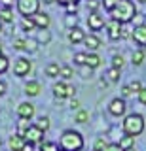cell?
Wrapping results in <instances>:
<instances>
[{
    "label": "cell",
    "instance_id": "cell-53",
    "mask_svg": "<svg viewBox=\"0 0 146 151\" xmlns=\"http://www.w3.org/2000/svg\"><path fill=\"white\" fill-rule=\"evenodd\" d=\"M2 25H4V23H2V21H0V30H2Z\"/></svg>",
    "mask_w": 146,
    "mask_h": 151
},
{
    "label": "cell",
    "instance_id": "cell-27",
    "mask_svg": "<svg viewBox=\"0 0 146 151\" xmlns=\"http://www.w3.org/2000/svg\"><path fill=\"white\" fill-rule=\"evenodd\" d=\"M106 78L110 79L112 83H114V81H118V79H120V68H114V66H112V68L106 72Z\"/></svg>",
    "mask_w": 146,
    "mask_h": 151
},
{
    "label": "cell",
    "instance_id": "cell-26",
    "mask_svg": "<svg viewBox=\"0 0 146 151\" xmlns=\"http://www.w3.org/2000/svg\"><path fill=\"white\" fill-rule=\"evenodd\" d=\"M49 40H51V34L48 30H42V32L36 34V42H38V44H48Z\"/></svg>",
    "mask_w": 146,
    "mask_h": 151
},
{
    "label": "cell",
    "instance_id": "cell-24",
    "mask_svg": "<svg viewBox=\"0 0 146 151\" xmlns=\"http://www.w3.org/2000/svg\"><path fill=\"white\" fill-rule=\"evenodd\" d=\"M131 60H133V64H135V66H140V64L144 63V51H142V49L135 51L133 57H131Z\"/></svg>",
    "mask_w": 146,
    "mask_h": 151
},
{
    "label": "cell",
    "instance_id": "cell-45",
    "mask_svg": "<svg viewBox=\"0 0 146 151\" xmlns=\"http://www.w3.org/2000/svg\"><path fill=\"white\" fill-rule=\"evenodd\" d=\"M139 102H140V104H144V106H146V89H142V91L139 93Z\"/></svg>",
    "mask_w": 146,
    "mask_h": 151
},
{
    "label": "cell",
    "instance_id": "cell-2",
    "mask_svg": "<svg viewBox=\"0 0 146 151\" xmlns=\"http://www.w3.org/2000/svg\"><path fill=\"white\" fill-rule=\"evenodd\" d=\"M61 151H82L84 149V138L76 130H65L59 138Z\"/></svg>",
    "mask_w": 146,
    "mask_h": 151
},
{
    "label": "cell",
    "instance_id": "cell-9",
    "mask_svg": "<svg viewBox=\"0 0 146 151\" xmlns=\"http://www.w3.org/2000/svg\"><path fill=\"white\" fill-rule=\"evenodd\" d=\"M87 27L91 28V30H101L102 27H106V23H105V17L101 15L99 12H91L89 13V17H87Z\"/></svg>",
    "mask_w": 146,
    "mask_h": 151
},
{
    "label": "cell",
    "instance_id": "cell-4",
    "mask_svg": "<svg viewBox=\"0 0 146 151\" xmlns=\"http://www.w3.org/2000/svg\"><path fill=\"white\" fill-rule=\"evenodd\" d=\"M17 12L23 17H34L40 12V0H17Z\"/></svg>",
    "mask_w": 146,
    "mask_h": 151
},
{
    "label": "cell",
    "instance_id": "cell-44",
    "mask_svg": "<svg viewBox=\"0 0 146 151\" xmlns=\"http://www.w3.org/2000/svg\"><path fill=\"white\" fill-rule=\"evenodd\" d=\"M91 72H93V68H89V66H82V76H84V78H89Z\"/></svg>",
    "mask_w": 146,
    "mask_h": 151
},
{
    "label": "cell",
    "instance_id": "cell-28",
    "mask_svg": "<svg viewBox=\"0 0 146 151\" xmlns=\"http://www.w3.org/2000/svg\"><path fill=\"white\" fill-rule=\"evenodd\" d=\"M74 76V70L70 68V66H61V74H59V78H63V79H70Z\"/></svg>",
    "mask_w": 146,
    "mask_h": 151
},
{
    "label": "cell",
    "instance_id": "cell-3",
    "mask_svg": "<svg viewBox=\"0 0 146 151\" xmlns=\"http://www.w3.org/2000/svg\"><path fill=\"white\" fill-rule=\"evenodd\" d=\"M123 132L127 136H139V134H142V130H144V117L140 115V113H129V115H125V119H123Z\"/></svg>",
    "mask_w": 146,
    "mask_h": 151
},
{
    "label": "cell",
    "instance_id": "cell-18",
    "mask_svg": "<svg viewBox=\"0 0 146 151\" xmlns=\"http://www.w3.org/2000/svg\"><path fill=\"white\" fill-rule=\"evenodd\" d=\"M101 57H99L97 53H87V60H86V66H89V68H99V66H101Z\"/></svg>",
    "mask_w": 146,
    "mask_h": 151
},
{
    "label": "cell",
    "instance_id": "cell-1",
    "mask_svg": "<svg viewBox=\"0 0 146 151\" xmlns=\"http://www.w3.org/2000/svg\"><path fill=\"white\" fill-rule=\"evenodd\" d=\"M110 17L120 21L121 25H125V23H131L137 17V8L131 0H120L118 6L110 12Z\"/></svg>",
    "mask_w": 146,
    "mask_h": 151
},
{
    "label": "cell",
    "instance_id": "cell-15",
    "mask_svg": "<svg viewBox=\"0 0 146 151\" xmlns=\"http://www.w3.org/2000/svg\"><path fill=\"white\" fill-rule=\"evenodd\" d=\"M68 42H70V44H80V42H86V32H84L80 27L72 28V30L68 32Z\"/></svg>",
    "mask_w": 146,
    "mask_h": 151
},
{
    "label": "cell",
    "instance_id": "cell-30",
    "mask_svg": "<svg viewBox=\"0 0 146 151\" xmlns=\"http://www.w3.org/2000/svg\"><path fill=\"white\" fill-rule=\"evenodd\" d=\"M13 49H17V51L27 49V40H23V38H15V40H13Z\"/></svg>",
    "mask_w": 146,
    "mask_h": 151
},
{
    "label": "cell",
    "instance_id": "cell-42",
    "mask_svg": "<svg viewBox=\"0 0 146 151\" xmlns=\"http://www.w3.org/2000/svg\"><path fill=\"white\" fill-rule=\"evenodd\" d=\"M36 44H38L36 40H27V49H29V51H36Z\"/></svg>",
    "mask_w": 146,
    "mask_h": 151
},
{
    "label": "cell",
    "instance_id": "cell-48",
    "mask_svg": "<svg viewBox=\"0 0 146 151\" xmlns=\"http://www.w3.org/2000/svg\"><path fill=\"white\" fill-rule=\"evenodd\" d=\"M78 106H80V102L76 100V98H72V102H70V108H74V110H78Z\"/></svg>",
    "mask_w": 146,
    "mask_h": 151
},
{
    "label": "cell",
    "instance_id": "cell-31",
    "mask_svg": "<svg viewBox=\"0 0 146 151\" xmlns=\"http://www.w3.org/2000/svg\"><path fill=\"white\" fill-rule=\"evenodd\" d=\"M36 125H38L40 127V129L42 130H48L49 129V117H46V115H42V117H38V123H36Z\"/></svg>",
    "mask_w": 146,
    "mask_h": 151
},
{
    "label": "cell",
    "instance_id": "cell-40",
    "mask_svg": "<svg viewBox=\"0 0 146 151\" xmlns=\"http://www.w3.org/2000/svg\"><path fill=\"white\" fill-rule=\"evenodd\" d=\"M105 151H125V149H123V147H121V145H120V144H108Z\"/></svg>",
    "mask_w": 146,
    "mask_h": 151
},
{
    "label": "cell",
    "instance_id": "cell-13",
    "mask_svg": "<svg viewBox=\"0 0 146 151\" xmlns=\"http://www.w3.org/2000/svg\"><path fill=\"white\" fill-rule=\"evenodd\" d=\"M135 40L137 45L140 47H146V25H140V27H135L133 28V36H131Z\"/></svg>",
    "mask_w": 146,
    "mask_h": 151
},
{
    "label": "cell",
    "instance_id": "cell-47",
    "mask_svg": "<svg viewBox=\"0 0 146 151\" xmlns=\"http://www.w3.org/2000/svg\"><path fill=\"white\" fill-rule=\"evenodd\" d=\"M129 36H133V30H127V28H123V30H121V38H129Z\"/></svg>",
    "mask_w": 146,
    "mask_h": 151
},
{
    "label": "cell",
    "instance_id": "cell-34",
    "mask_svg": "<svg viewBox=\"0 0 146 151\" xmlns=\"http://www.w3.org/2000/svg\"><path fill=\"white\" fill-rule=\"evenodd\" d=\"M89 119V113L86 110H78L76 111V123H86Z\"/></svg>",
    "mask_w": 146,
    "mask_h": 151
},
{
    "label": "cell",
    "instance_id": "cell-22",
    "mask_svg": "<svg viewBox=\"0 0 146 151\" xmlns=\"http://www.w3.org/2000/svg\"><path fill=\"white\" fill-rule=\"evenodd\" d=\"M29 121L31 119H21V117H19V123H17V134H19V136H25V132L31 129Z\"/></svg>",
    "mask_w": 146,
    "mask_h": 151
},
{
    "label": "cell",
    "instance_id": "cell-36",
    "mask_svg": "<svg viewBox=\"0 0 146 151\" xmlns=\"http://www.w3.org/2000/svg\"><path fill=\"white\" fill-rule=\"evenodd\" d=\"M118 2H120V0H102V6H105V9H106L108 13H110L112 9L118 6Z\"/></svg>",
    "mask_w": 146,
    "mask_h": 151
},
{
    "label": "cell",
    "instance_id": "cell-7",
    "mask_svg": "<svg viewBox=\"0 0 146 151\" xmlns=\"http://www.w3.org/2000/svg\"><path fill=\"white\" fill-rule=\"evenodd\" d=\"M106 30H108V38L110 40H120L121 38V30H123V25H121L120 21H116V19H110V21H106Z\"/></svg>",
    "mask_w": 146,
    "mask_h": 151
},
{
    "label": "cell",
    "instance_id": "cell-50",
    "mask_svg": "<svg viewBox=\"0 0 146 151\" xmlns=\"http://www.w3.org/2000/svg\"><path fill=\"white\" fill-rule=\"evenodd\" d=\"M12 4H13V0H4V8H12Z\"/></svg>",
    "mask_w": 146,
    "mask_h": 151
},
{
    "label": "cell",
    "instance_id": "cell-20",
    "mask_svg": "<svg viewBox=\"0 0 146 151\" xmlns=\"http://www.w3.org/2000/svg\"><path fill=\"white\" fill-rule=\"evenodd\" d=\"M0 21H2V23H13L12 8H2V9H0Z\"/></svg>",
    "mask_w": 146,
    "mask_h": 151
},
{
    "label": "cell",
    "instance_id": "cell-38",
    "mask_svg": "<svg viewBox=\"0 0 146 151\" xmlns=\"http://www.w3.org/2000/svg\"><path fill=\"white\" fill-rule=\"evenodd\" d=\"M106 142L102 140V138H99V140H95V145H93V147H95V151H105L106 149Z\"/></svg>",
    "mask_w": 146,
    "mask_h": 151
},
{
    "label": "cell",
    "instance_id": "cell-21",
    "mask_svg": "<svg viewBox=\"0 0 146 151\" xmlns=\"http://www.w3.org/2000/svg\"><path fill=\"white\" fill-rule=\"evenodd\" d=\"M21 27H23V30H25V32H32L34 28H38L32 17H23V23H21Z\"/></svg>",
    "mask_w": 146,
    "mask_h": 151
},
{
    "label": "cell",
    "instance_id": "cell-35",
    "mask_svg": "<svg viewBox=\"0 0 146 151\" xmlns=\"http://www.w3.org/2000/svg\"><path fill=\"white\" fill-rule=\"evenodd\" d=\"M127 85H129V89L133 91V94H135V93L139 94L140 91H142V85H140V81H139V79H133V81H131V83H127Z\"/></svg>",
    "mask_w": 146,
    "mask_h": 151
},
{
    "label": "cell",
    "instance_id": "cell-52",
    "mask_svg": "<svg viewBox=\"0 0 146 151\" xmlns=\"http://www.w3.org/2000/svg\"><path fill=\"white\" fill-rule=\"evenodd\" d=\"M0 55H2V44H0Z\"/></svg>",
    "mask_w": 146,
    "mask_h": 151
},
{
    "label": "cell",
    "instance_id": "cell-32",
    "mask_svg": "<svg viewBox=\"0 0 146 151\" xmlns=\"http://www.w3.org/2000/svg\"><path fill=\"white\" fill-rule=\"evenodd\" d=\"M86 60H87V53H76L74 55V63L78 66H86Z\"/></svg>",
    "mask_w": 146,
    "mask_h": 151
},
{
    "label": "cell",
    "instance_id": "cell-54",
    "mask_svg": "<svg viewBox=\"0 0 146 151\" xmlns=\"http://www.w3.org/2000/svg\"><path fill=\"white\" fill-rule=\"evenodd\" d=\"M139 2H142V4H146V0H139Z\"/></svg>",
    "mask_w": 146,
    "mask_h": 151
},
{
    "label": "cell",
    "instance_id": "cell-11",
    "mask_svg": "<svg viewBox=\"0 0 146 151\" xmlns=\"http://www.w3.org/2000/svg\"><path fill=\"white\" fill-rule=\"evenodd\" d=\"M27 142L23 136H19V134H13L10 140H8V145H10V151H25V147H27Z\"/></svg>",
    "mask_w": 146,
    "mask_h": 151
},
{
    "label": "cell",
    "instance_id": "cell-49",
    "mask_svg": "<svg viewBox=\"0 0 146 151\" xmlns=\"http://www.w3.org/2000/svg\"><path fill=\"white\" fill-rule=\"evenodd\" d=\"M4 93H6V83L0 81V94H4Z\"/></svg>",
    "mask_w": 146,
    "mask_h": 151
},
{
    "label": "cell",
    "instance_id": "cell-51",
    "mask_svg": "<svg viewBox=\"0 0 146 151\" xmlns=\"http://www.w3.org/2000/svg\"><path fill=\"white\" fill-rule=\"evenodd\" d=\"M55 0H44V4H53Z\"/></svg>",
    "mask_w": 146,
    "mask_h": 151
},
{
    "label": "cell",
    "instance_id": "cell-19",
    "mask_svg": "<svg viewBox=\"0 0 146 151\" xmlns=\"http://www.w3.org/2000/svg\"><path fill=\"white\" fill-rule=\"evenodd\" d=\"M61 74V66L57 63H49L46 66V76H49V78H59Z\"/></svg>",
    "mask_w": 146,
    "mask_h": 151
},
{
    "label": "cell",
    "instance_id": "cell-43",
    "mask_svg": "<svg viewBox=\"0 0 146 151\" xmlns=\"http://www.w3.org/2000/svg\"><path fill=\"white\" fill-rule=\"evenodd\" d=\"M131 94H133V91L129 89V85H125V87L121 89V96H123V98H127V96H131Z\"/></svg>",
    "mask_w": 146,
    "mask_h": 151
},
{
    "label": "cell",
    "instance_id": "cell-29",
    "mask_svg": "<svg viewBox=\"0 0 146 151\" xmlns=\"http://www.w3.org/2000/svg\"><path fill=\"white\" fill-rule=\"evenodd\" d=\"M65 25H67L70 30H72V28H76L78 27V17L76 15H67V17H65Z\"/></svg>",
    "mask_w": 146,
    "mask_h": 151
},
{
    "label": "cell",
    "instance_id": "cell-33",
    "mask_svg": "<svg viewBox=\"0 0 146 151\" xmlns=\"http://www.w3.org/2000/svg\"><path fill=\"white\" fill-rule=\"evenodd\" d=\"M8 68H10V60H8V57L0 55V74H4Z\"/></svg>",
    "mask_w": 146,
    "mask_h": 151
},
{
    "label": "cell",
    "instance_id": "cell-39",
    "mask_svg": "<svg viewBox=\"0 0 146 151\" xmlns=\"http://www.w3.org/2000/svg\"><path fill=\"white\" fill-rule=\"evenodd\" d=\"M99 6H101V4H99V0H87V8L91 9V12H97Z\"/></svg>",
    "mask_w": 146,
    "mask_h": 151
},
{
    "label": "cell",
    "instance_id": "cell-8",
    "mask_svg": "<svg viewBox=\"0 0 146 151\" xmlns=\"http://www.w3.org/2000/svg\"><path fill=\"white\" fill-rule=\"evenodd\" d=\"M23 138L29 142V144H40L42 138H44V130H42L38 125H31V129L25 132Z\"/></svg>",
    "mask_w": 146,
    "mask_h": 151
},
{
    "label": "cell",
    "instance_id": "cell-56",
    "mask_svg": "<svg viewBox=\"0 0 146 151\" xmlns=\"http://www.w3.org/2000/svg\"><path fill=\"white\" fill-rule=\"evenodd\" d=\"M0 147H2V142H0Z\"/></svg>",
    "mask_w": 146,
    "mask_h": 151
},
{
    "label": "cell",
    "instance_id": "cell-17",
    "mask_svg": "<svg viewBox=\"0 0 146 151\" xmlns=\"http://www.w3.org/2000/svg\"><path fill=\"white\" fill-rule=\"evenodd\" d=\"M86 47H89L91 51H97L99 47H101V40H99V36H95V34H89V36H86Z\"/></svg>",
    "mask_w": 146,
    "mask_h": 151
},
{
    "label": "cell",
    "instance_id": "cell-12",
    "mask_svg": "<svg viewBox=\"0 0 146 151\" xmlns=\"http://www.w3.org/2000/svg\"><path fill=\"white\" fill-rule=\"evenodd\" d=\"M17 115H19L21 119H32V117H34V106H32L31 102H21L19 106H17Z\"/></svg>",
    "mask_w": 146,
    "mask_h": 151
},
{
    "label": "cell",
    "instance_id": "cell-16",
    "mask_svg": "<svg viewBox=\"0 0 146 151\" xmlns=\"http://www.w3.org/2000/svg\"><path fill=\"white\" fill-rule=\"evenodd\" d=\"M42 91V85L38 81H29L25 85V94H29V96H36V94H40Z\"/></svg>",
    "mask_w": 146,
    "mask_h": 151
},
{
    "label": "cell",
    "instance_id": "cell-10",
    "mask_svg": "<svg viewBox=\"0 0 146 151\" xmlns=\"http://www.w3.org/2000/svg\"><path fill=\"white\" fill-rule=\"evenodd\" d=\"M108 111H110V115L114 117H120L125 113V100L123 98H114L110 104H108Z\"/></svg>",
    "mask_w": 146,
    "mask_h": 151
},
{
    "label": "cell",
    "instance_id": "cell-14",
    "mask_svg": "<svg viewBox=\"0 0 146 151\" xmlns=\"http://www.w3.org/2000/svg\"><path fill=\"white\" fill-rule=\"evenodd\" d=\"M34 23H36V27L40 28V30H48V27H49V23H51V19H49V15L48 13H44V12H38L34 17Z\"/></svg>",
    "mask_w": 146,
    "mask_h": 151
},
{
    "label": "cell",
    "instance_id": "cell-37",
    "mask_svg": "<svg viewBox=\"0 0 146 151\" xmlns=\"http://www.w3.org/2000/svg\"><path fill=\"white\" fill-rule=\"evenodd\" d=\"M112 66L121 70V66H123V57H121V55H114V59H112Z\"/></svg>",
    "mask_w": 146,
    "mask_h": 151
},
{
    "label": "cell",
    "instance_id": "cell-46",
    "mask_svg": "<svg viewBox=\"0 0 146 151\" xmlns=\"http://www.w3.org/2000/svg\"><path fill=\"white\" fill-rule=\"evenodd\" d=\"M57 2H59V4H63V6L67 8V6H70V4H78L80 0H57Z\"/></svg>",
    "mask_w": 146,
    "mask_h": 151
},
{
    "label": "cell",
    "instance_id": "cell-41",
    "mask_svg": "<svg viewBox=\"0 0 146 151\" xmlns=\"http://www.w3.org/2000/svg\"><path fill=\"white\" fill-rule=\"evenodd\" d=\"M135 21V27H140V25H146L144 23V15H140V13H137V17L133 19Z\"/></svg>",
    "mask_w": 146,
    "mask_h": 151
},
{
    "label": "cell",
    "instance_id": "cell-25",
    "mask_svg": "<svg viewBox=\"0 0 146 151\" xmlns=\"http://www.w3.org/2000/svg\"><path fill=\"white\" fill-rule=\"evenodd\" d=\"M40 151H61V147L53 142H42L40 144Z\"/></svg>",
    "mask_w": 146,
    "mask_h": 151
},
{
    "label": "cell",
    "instance_id": "cell-55",
    "mask_svg": "<svg viewBox=\"0 0 146 151\" xmlns=\"http://www.w3.org/2000/svg\"><path fill=\"white\" fill-rule=\"evenodd\" d=\"M127 151H135V149H127Z\"/></svg>",
    "mask_w": 146,
    "mask_h": 151
},
{
    "label": "cell",
    "instance_id": "cell-6",
    "mask_svg": "<svg viewBox=\"0 0 146 151\" xmlns=\"http://www.w3.org/2000/svg\"><path fill=\"white\" fill-rule=\"evenodd\" d=\"M32 70V64L29 59H17L15 63H13V74L19 76V78H25V76H29V72Z\"/></svg>",
    "mask_w": 146,
    "mask_h": 151
},
{
    "label": "cell",
    "instance_id": "cell-5",
    "mask_svg": "<svg viewBox=\"0 0 146 151\" xmlns=\"http://www.w3.org/2000/svg\"><path fill=\"white\" fill-rule=\"evenodd\" d=\"M74 93H76V89L72 87L70 83L67 81H57L53 85V94H55V98H68V96H74Z\"/></svg>",
    "mask_w": 146,
    "mask_h": 151
},
{
    "label": "cell",
    "instance_id": "cell-23",
    "mask_svg": "<svg viewBox=\"0 0 146 151\" xmlns=\"http://www.w3.org/2000/svg\"><path fill=\"white\" fill-rule=\"evenodd\" d=\"M133 142H135V138H133V136H123V138H121L120 140V145H121V147H123L125 151L127 149H133Z\"/></svg>",
    "mask_w": 146,
    "mask_h": 151
}]
</instances>
